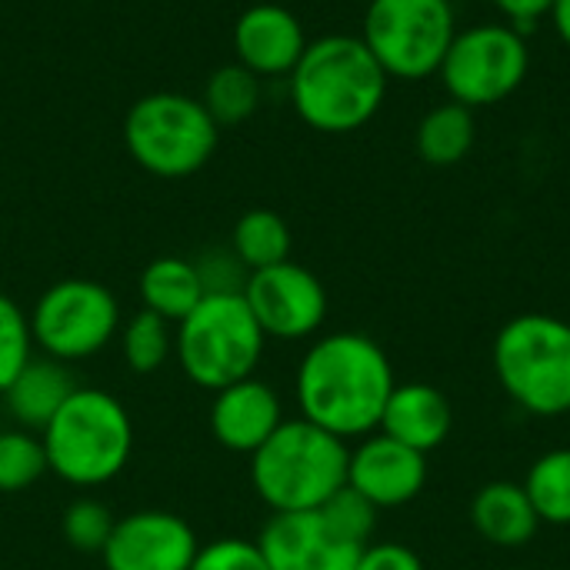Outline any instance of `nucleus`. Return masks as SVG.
Here are the masks:
<instances>
[{
    "label": "nucleus",
    "instance_id": "obj_14",
    "mask_svg": "<svg viewBox=\"0 0 570 570\" xmlns=\"http://www.w3.org/2000/svg\"><path fill=\"white\" fill-rule=\"evenodd\" d=\"M428 484V454L387 438L367 434L347 461V488L367 498L377 511L411 504Z\"/></svg>",
    "mask_w": 570,
    "mask_h": 570
},
{
    "label": "nucleus",
    "instance_id": "obj_3",
    "mask_svg": "<svg viewBox=\"0 0 570 570\" xmlns=\"http://www.w3.org/2000/svg\"><path fill=\"white\" fill-rule=\"evenodd\" d=\"M347 441L297 417L250 454V484L274 514L317 511L347 484Z\"/></svg>",
    "mask_w": 570,
    "mask_h": 570
},
{
    "label": "nucleus",
    "instance_id": "obj_25",
    "mask_svg": "<svg viewBox=\"0 0 570 570\" xmlns=\"http://www.w3.org/2000/svg\"><path fill=\"white\" fill-rule=\"evenodd\" d=\"M117 334H120L124 364L134 374H154L174 354V324H167L150 311H140L130 321H124Z\"/></svg>",
    "mask_w": 570,
    "mask_h": 570
},
{
    "label": "nucleus",
    "instance_id": "obj_9",
    "mask_svg": "<svg viewBox=\"0 0 570 570\" xmlns=\"http://www.w3.org/2000/svg\"><path fill=\"white\" fill-rule=\"evenodd\" d=\"M117 331L120 304L114 291L87 277H67L50 284L30 311L33 344L60 364L100 354L117 337Z\"/></svg>",
    "mask_w": 570,
    "mask_h": 570
},
{
    "label": "nucleus",
    "instance_id": "obj_29",
    "mask_svg": "<svg viewBox=\"0 0 570 570\" xmlns=\"http://www.w3.org/2000/svg\"><path fill=\"white\" fill-rule=\"evenodd\" d=\"M321 511V518L327 521V528L334 531V534H341L344 541H351V544H361V548H367L371 544V534H374V528H377V508L367 501V498H361L354 488H341L324 508H317Z\"/></svg>",
    "mask_w": 570,
    "mask_h": 570
},
{
    "label": "nucleus",
    "instance_id": "obj_34",
    "mask_svg": "<svg viewBox=\"0 0 570 570\" xmlns=\"http://www.w3.org/2000/svg\"><path fill=\"white\" fill-rule=\"evenodd\" d=\"M551 20H554V30L558 37L564 40V47L570 50V0H558L554 10H551Z\"/></svg>",
    "mask_w": 570,
    "mask_h": 570
},
{
    "label": "nucleus",
    "instance_id": "obj_18",
    "mask_svg": "<svg viewBox=\"0 0 570 570\" xmlns=\"http://www.w3.org/2000/svg\"><path fill=\"white\" fill-rule=\"evenodd\" d=\"M471 524L474 531L494 548H524L534 541L541 518L524 491L514 481H491L471 501Z\"/></svg>",
    "mask_w": 570,
    "mask_h": 570
},
{
    "label": "nucleus",
    "instance_id": "obj_8",
    "mask_svg": "<svg viewBox=\"0 0 570 570\" xmlns=\"http://www.w3.org/2000/svg\"><path fill=\"white\" fill-rule=\"evenodd\" d=\"M454 37L451 0H371L361 23V40L394 80L434 77Z\"/></svg>",
    "mask_w": 570,
    "mask_h": 570
},
{
    "label": "nucleus",
    "instance_id": "obj_2",
    "mask_svg": "<svg viewBox=\"0 0 570 570\" xmlns=\"http://www.w3.org/2000/svg\"><path fill=\"white\" fill-rule=\"evenodd\" d=\"M291 104L321 134H354L371 124L387 97V73L354 33H327L307 43L291 70Z\"/></svg>",
    "mask_w": 570,
    "mask_h": 570
},
{
    "label": "nucleus",
    "instance_id": "obj_22",
    "mask_svg": "<svg viewBox=\"0 0 570 570\" xmlns=\"http://www.w3.org/2000/svg\"><path fill=\"white\" fill-rule=\"evenodd\" d=\"M230 250L247 271H264L291 261V227L274 210H247L230 234Z\"/></svg>",
    "mask_w": 570,
    "mask_h": 570
},
{
    "label": "nucleus",
    "instance_id": "obj_1",
    "mask_svg": "<svg viewBox=\"0 0 570 570\" xmlns=\"http://www.w3.org/2000/svg\"><path fill=\"white\" fill-rule=\"evenodd\" d=\"M394 384V367L377 341L337 331L311 344L297 367L294 391L304 421L347 441L381 428Z\"/></svg>",
    "mask_w": 570,
    "mask_h": 570
},
{
    "label": "nucleus",
    "instance_id": "obj_27",
    "mask_svg": "<svg viewBox=\"0 0 570 570\" xmlns=\"http://www.w3.org/2000/svg\"><path fill=\"white\" fill-rule=\"evenodd\" d=\"M33 361V334L23 307L0 294V394L13 384V377Z\"/></svg>",
    "mask_w": 570,
    "mask_h": 570
},
{
    "label": "nucleus",
    "instance_id": "obj_33",
    "mask_svg": "<svg viewBox=\"0 0 570 570\" xmlns=\"http://www.w3.org/2000/svg\"><path fill=\"white\" fill-rule=\"evenodd\" d=\"M558 0H494V7L501 10V17L518 30V33H531L538 27V20L551 17Z\"/></svg>",
    "mask_w": 570,
    "mask_h": 570
},
{
    "label": "nucleus",
    "instance_id": "obj_23",
    "mask_svg": "<svg viewBox=\"0 0 570 570\" xmlns=\"http://www.w3.org/2000/svg\"><path fill=\"white\" fill-rule=\"evenodd\" d=\"M200 104L207 107V114L214 117L217 127L227 124H244L247 117H254V110L261 107V77L250 73L240 63H227L217 67L207 77L204 97Z\"/></svg>",
    "mask_w": 570,
    "mask_h": 570
},
{
    "label": "nucleus",
    "instance_id": "obj_12",
    "mask_svg": "<svg viewBox=\"0 0 570 570\" xmlns=\"http://www.w3.org/2000/svg\"><path fill=\"white\" fill-rule=\"evenodd\" d=\"M200 551L194 528L174 511L120 518L100 551L107 570H190Z\"/></svg>",
    "mask_w": 570,
    "mask_h": 570
},
{
    "label": "nucleus",
    "instance_id": "obj_5",
    "mask_svg": "<svg viewBox=\"0 0 570 570\" xmlns=\"http://www.w3.org/2000/svg\"><path fill=\"white\" fill-rule=\"evenodd\" d=\"M264 341L244 294H204V301L174 327V357L190 384L214 394L254 377Z\"/></svg>",
    "mask_w": 570,
    "mask_h": 570
},
{
    "label": "nucleus",
    "instance_id": "obj_10",
    "mask_svg": "<svg viewBox=\"0 0 570 570\" xmlns=\"http://www.w3.org/2000/svg\"><path fill=\"white\" fill-rule=\"evenodd\" d=\"M531 50L511 23H478L458 30L441 63V80L454 104L468 110L508 100L528 77Z\"/></svg>",
    "mask_w": 570,
    "mask_h": 570
},
{
    "label": "nucleus",
    "instance_id": "obj_6",
    "mask_svg": "<svg viewBox=\"0 0 570 570\" xmlns=\"http://www.w3.org/2000/svg\"><path fill=\"white\" fill-rule=\"evenodd\" d=\"M494 374L508 397L538 417L570 414V324L521 314L498 331Z\"/></svg>",
    "mask_w": 570,
    "mask_h": 570
},
{
    "label": "nucleus",
    "instance_id": "obj_16",
    "mask_svg": "<svg viewBox=\"0 0 570 570\" xmlns=\"http://www.w3.org/2000/svg\"><path fill=\"white\" fill-rule=\"evenodd\" d=\"M281 424H284V407L271 384L257 377H244L237 384L214 391L210 431L220 448L234 454H254Z\"/></svg>",
    "mask_w": 570,
    "mask_h": 570
},
{
    "label": "nucleus",
    "instance_id": "obj_21",
    "mask_svg": "<svg viewBox=\"0 0 570 570\" xmlns=\"http://www.w3.org/2000/svg\"><path fill=\"white\" fill-rule=\"evenodd\" d=\"M478 137L474 110L464 104H438L417 124V154L431 167H454L461 164Z\"/></svg>",
    "mask_w": 570,
    "mask_h": 570
},
{
    "label": "nucleus",
    "instance_id": "obj_15",
    "mask_svg": "<svg viewBox=\"0 0 570 570\" xmlns=\"http://www.w3.org/2000/svg\"><path fill=\"white\" fill-rule=\"evenodd\" d=\"M304 23L294 10L281 3H254L234 23V53L237 63L264 77H291L301 53L307 50Z\"/></svg>",
    "mask_w": 570,
    "mask_h": 570
},
{
    "label": "nucleus",
    "instance_id": "obj_31",
    "mask_svg": "<svg viewBox=\"0 0 570 570\" xmlns=\"http://www.w3.org/2000/svg\"><path fill=\"white\" fill-rule=\"evenodd\" d=\"M194 267L200 274L204 294H244V284L250 274L230 247L207 250L204 257L194 261Z\"/></svg>",
    "mask_w": 570,
    "mask_h": 570
},
{
    "label": "nucleus",
    "instance_id": "obj_4",
    "mask_svg": "<svg viewBox=\"0 0 570 570\" xmlns=\"http://www.w3.org/2000/svg\"><path fill=\"white\" fill-rule=\"evenodd\" d=\"M40 441L47 471L73 488H100L127 468L134 451V421L114 394L100 387H77L40 431Z\"/></svg>",
    "mask_w": 570,
    "mask_h": 570
},
{
    "label": "nucleus",
    "instance_id": "obj_28",
    "mask_svg": "<svg viewBox=\"0 0 570 570\" xmlns=\"http://www.w3.org/2000/svg\"><path fill=\"white\" fill-rule=\"evenodd\" d=\"M114 524H117V518L110 514L107 504H100L94 498H77L63 511V541L80 554H100Z\"/></svg>",
    "mask_w": 570,
    "mask_h": 570
},
{
    "label": "nucleus",
    "instance_id": "obj_7",
    "mask_svg": "<svg viewBox=\"0 0 570 570\" xmlns=\"http://www.w3.org/2000/svg\"><path fill=\"white\" fill-rule=\"evenodd\" d=\"M220 127L197 97L160 90L140 97L124 117V147L154 177H190L217 150Z\"/></svg>",
    "mask_w": 570,
    "mask_h": 570
},
{
    "label": "nucleus",
    "instance_id": "obj_17",
    "mask_svg": "<svg viewBox=\"0 0 570 570\" xmlns=\"http://www.w3.org/2000/svg\"><path fill=\"white\" fill-rule=\"evenodd\" d=\"M451 424L454 414L448 397L424 381H411V384H394L377 431L421 454H431L448 441Z\"/></svg>",
    "mask_w": 570,
    "mask_h": 570
},
{
    "label": "nucleus",
    "instance_id": "obj_19",
    "mask_svg": "<svg viewBox=\"0 0 570 570\" xmlns=\"http://www.w3.org/2000/svg\"><path fill=\"white\" fill-rule=\"evenodd\" d=\"M73 391H77V384H73V374L67 371V364H60L53 357H33L0 397L7 401L10 417L23 431L40 434Z\"/></svg>",
    "mask_w": 570,
    "mask_h": 570
},
{
    "label": "nucleus",
    "instance_id": "obj_24",
    "mask_svg": "<svg viewBox=\"0 0 570 570\" xmlns=\"http://www.w3.org/2000/svg\"><path fill=\"white\" fill-rule=\"evenodd\" d=\"M524 491L541 518V524L568 528L570 524V448H558L541 454L528 478Z\"/></svg>",
    "mask_w": 570,
    "mask_h": 570
},
{
    "label": "nucleus",
    "instance_id": "obj_30",
    "mask_svg": "<svg viewBox=\"0 0 570 570\" xmlns=\"http://www.w3.org/2000/svg\"><path fill=\"white\" fill-rule=\"evenodd\" d=\"M190 570H271V564L264 561L257 541L220 538V541L200 544Z\"/></svg>",
    "mask_w": 570,
    "mask_h": 570
},
{
    "label": "nucleus",
    "instance_id": "obj_20",
    "mask_svg": "<svg viewBox=\"0 0 570 570\" xmlns=\"http://www.w3.org/2000/svg\"><path fill=\"white\" fill-rule=\"evenodd\" d=\"M140 301H144V311L177 327L204 301V284H200L194 261L187 257L150 261L140 274Z\"/></svg>",
    "mask_w": 570,
    "mask_h": 570
},
{
    "label": "nucleus",
    "instance_id": "obj_13",
    "mask_svg": "<svg viewBox=\"0 0 570 570\" xmlns=\"http://www.w3.org/2000/svg\"><path fill=\"white\" fill-rule=\"evenodd\" d=\"M257 548L271 570H354L364 551L334 534L321 511L274 514L261 528Z\"/></svg>",
    "mask_w": 570,
    "mask_h": 570
},
{
    "label": "nucleus",
    "instance_id": "obj_11",
    "mask_svg": "<svg viewBox=\"0 0 570 570\" xmlns=\"http://www.w3.org/2000/svg\"><path fill=\"white\" fill-rule=\"evenodd\" d=\"M244 301L261 324L264 337L304 341L314 337L327 317V291L307 267L284 261L264 271H250Z\"/></svg>",
    "mask_w": 570,
    "mask_h": 570
},
{
    "label": "nucleus",
    "instance_id": "obj_32",
    "mask_svg": "<svg viewBox=\"0 0 570 570\" xmlns=\"http://www.w3.org/2000/svg\"><path fill=\"white\" fill-rule=\"evenodd\" d=\"M354 570H424V561L407 544L387 541V544H367Z\"/></svg>",
    "mask_w": 570,
    "mask_h": 570
},
{
    "label": "nucleus",
    "instance_id": "obj_26",
    "mask_svg": "<svg viewBox=\"0 0 570 570\" xmlns=\"http://www.w3.org/2000/svg\"><path fill=\"white\" fill-rule=\"evenodd\" d=\"M47 474L43 441L33 431H0V494H17Z\"/></svg>",
    "mask_w": 570,
    "mask_h": 570
}]
</instances>
